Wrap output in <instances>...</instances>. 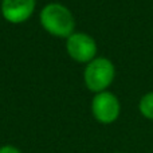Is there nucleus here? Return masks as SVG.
<instances>
[{
	"mask_svg": "<svg viewBox=\"0 0 153 153\" xmlns=\"http://www.w3.org/2000/svg\"><path fill=\"white\" fill-rule=\"evenodd\" d=\"M40 23L45 30L55 36H70L75 26L71 12L65 5L56 3L46 5L42 10Z\"/></svg>",
	"mask_w": 153,
	"mask_h": 153,
	"instance_id": "nucleus-1",
	"label": "nucleus"
},
{
	"mask_svg": "<svg viewBox=\"0 0 153 153\" xmlns=\"http://www.w3.org/2000/svg\"><path fill=\"white\" fill-rule=\"evenodd\" d=\"M114 66L106 58H95L86 66L85 83L91 91L102 93L114 79Z\"/></svg>",
	"mask_w": 153,
	"mask_h": 153,
	"instance_id": "nucleus-2",
	"label": "nucleus"
},
{
	"mask_svg": "<svg viewBox=\"0 0 153 153\" xmlns=\"http://www.w3.org/2000/svg\"><path fill=\"white\" fill-rule=\"evenodd\" d=\"M120 101L114 94L102 91L95 94L91 102V111L94 118L101 124H111L120 116Z\"/></svg>",
	"mask_w": 153,
	"mask_h": 153,
	"instance_id": "nucleus-3",
	"label": "nucleus"
},
{
	"mask_svg": "<svg viewBox=\"0 0 153 153\" xmlns=\"http://www.w3.org/2000/svg\"><path fill=\"white\" fill-rule=\"evenodd\" d=\"M67 51H69L70 56L74 61L85 63V62H91L97 53V45L95 40L93 39L90 35L82 34H73L67 39Z\"/></svg>",
	"mask_w": 153,
	"mask_h": 153,
	"instance_id": "nucleus-4",
	"label": "nucleus"
},
{
	"mask_svg": "<svg viewBox=\"0 0 153 153\" xmlns=\"http://www.w3.org/2000/svg\"><path fill=\"white\" fill-rule=\"evenodd\" d=\"M35 0H3V16L11 23H22L31 16Z\"/></svg>",
	"mask_w": 153,
	"mask_h": 153,
	"instance_id": "nucleus-5",
	"label": "nucleus"
},
{
	"mask_svg": "<svg viewBox=\"0 0 153 153\" xmlns=\"http://www.w3.org/2000/svg\"><path fill=\"white\" fill-rule=\"evenodd\" d=\"M138 109H140V113L145 118L153 120V91L146 93L145 95L141 97L140 103H138Z\"/></svg>",
	"mask_w": 153,
	"mask_h": 153,
	"instance_id": "nucleus-6",
	"label": "nucleus"
},
{
	"mask_svg": "<svg viewBox=\"0 0 153 153\" xmlns=\"http://www.w3.org/2000/svg\"><path fill=\"white\" fill-rule=\"evenodd\" d=\"M0 153H22V152L12 145H4L0 148Z\"/></svg>",
	"mask_w": 153,
	"mask_h": 153,
	"instance_id": "nucleus-7",
	"label": "nucleus"
},
{
	"mask_svg": "<svg viewBox=\"0 0 153 153\" xmlns=\"http://www.w3.org/2000/svg\"><path fill=\"white\" fill-rule=\"evenodd\" d=\"M116 153H122V152H116Z\"/></svg>",
	"mask_w": 153,
	"mask_h": 153,
	"instance_id": "nucleus-8",
	"label": "nucleus"
}]
</instances>
